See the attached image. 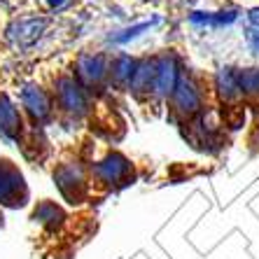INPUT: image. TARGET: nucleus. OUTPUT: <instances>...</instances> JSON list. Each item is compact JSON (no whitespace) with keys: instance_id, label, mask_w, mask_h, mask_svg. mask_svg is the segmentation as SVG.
<instances>
[{"instance_id":"nucleus-1","label":"nucleus","mask_w":259,"mask_h":259,"mask_svg":"<svg viewBox=\"0 0 259 259\" xmlns=\"http://www.w3.org/2000/svg\"><path fill=\"white\" fill-rule=\"evenodd\" d=\"M203 87L192 77V75H185L182 72L178 84H175L173 94H170L168 103H170V112L175 117H180L185 121H192L194 117L201 115L203 110Z\"/></svg>"},{"instance_id":"nucleus-2","label":"nucleus","mask_w":259,"mask_h":259,"mask_svg":"<svg viewBox=\"0 0 259 259\" xmlns=\"http://www.w3.org/2000/svg\"><path fill=\"white\" fill-rule=\"evenodd\" d=\"M54 105L70 119H79L89 112V91L79 84L75 77H61L56 82Z\"/></svg>"},{"instance_id":"nucleus-3","label":"nucleus","mask_w":259,"mask_h":259,"mask_svg":"<svg viewBox=\"0 0 259 259\" xmlns=\"http://www.w3.org/2000/svg\"><path fill=\"white\" fill-rule=\"evenodd\" d=\"M182 70H180V61L173 52L157 56V68H154V79H152V89H150V98L152 101H168L173 94L178 79H180Z\"/></svg>"},{"instance_id":"nucleus-4","label":"nucleus","mask_w":259,"mask_h":259,"mask_svg":"<svg viewBox=\"0 0 259 259\" xmlns=\"http://www.w3.org/2000/svg\"><path fill=\"white\" fill-rule=\"evenodd\" d=\"M133 175V166L124 154L119 152H110L105 159L91 166V178L98 182V185H105V187H119V185H126Z\"/></svg>"},{"instance_id":"nucleus-5","label":"nucleus","mask_w":259,"mask_h":259,"mask_svg":"<svg viewBox=\"0 0 259 259\" xmlns=\"http://www.w3.org/2000/svg\"><path fill=\"white\" fill-rule=\"evenodd\" d=\"M75 79L87 91H101L110 79V63L103 54H82L75 63Z\"/></svg>"},{"instance_id":"nucleus-6","label":"nucleus","mask_w":259,"mask_h":259,"mask_svg":"<svg viewBox=\"0 0 259 259\" xmlns=\"http://www.w3.org/2000/svg\"><path fill=\"white\" fill-rule=\"evenodd\" d=\"M54 180H56V185H59L61 194H63L66 199H70L72 203L82 199L87 192V175L77 163H63L54 173Z\"/></svg>"},{"instance_id":"nucleus-7","label":"nucleus","mask_w":259,"mask_h":259,"mask_svg":"<svg viewBox=\"0 0 259 259\" xmlns=\"http://www.w3.org/2000/svg\"><path fill=\"white\" fill-rule=\"evenodd\" d=\"M26 199L24 178L10 161H0V203H21Z\"/></svg>"},{"instance_id":"nucleus-8","label":"nucleus","mask_w":259,"mask_h":259,"mask_svg":"<svg viewBox=\"0 0 259 259\" xmlns=\"http://www.w3.org/2000/svg\"><path fill=\"white\" fill-rule=\"evenodd\" d=\"M21 103H24V108L28 110V115L35 121H47L56 108L54 98L49 96L42 87H35V84L24 87V91H21Z\"/></svg>"},{"instance_id":"nucleus-9","label":"nucleus","mask_w":259,"mask_h":259,"mask_svg":"<svg viewBox=\"0 0 259 259\" xmlns=\"http://www.w3.org/2000/svg\"><path fill=\"white\" fill-rule=\"evenodd\" d=\"M154 68H157V56H147V59H140L136 63V70H133L131 84L128 91L136 94V96H147L150 98V89H152V79H154Z\"/></svg>"},{"instance_id":"nucleus-10","label":"nucleus","mask_w":259,"mask_h":259,"mask_svg":"<svg viewBox=\"0 0 259 259\" xmlns=\"http://www.w3.org/2000/svg\"><path fill=\"white\" fill-rule=\"evenodd\" d=\"M215 89L224 103H238L243 98L241 87H238V70L234 68H222L215 77Z\"/></svg>"},{"instance_id":"nucleus-11","label":"nucleus","mask_w":259,"mask_h":259,"mask_svg":"<svg viewBox=\"0 0 259 259\" xmlns=\"http://www.w3.org/2000/svg\"><path fill=\"white\" fill-rule=\"evenodd\" d=\"M24 126H21V115L19 108H14V103H10L5 96H0V133L5 138L19 140Z\"/></svg>"},{"instance_id":"nucleus-12","label":"nucleus","mask_w":259,"mask_h":259,"mask_svg":"<svg viewBox=\"0 0 259 259\" xmlns=\"http://www.w3.org/2000/svg\"><path fill=\"white\" fill-rule=\"evenodd\" d=\"M136 63H138L136 59H131V56H126V54H119L110 63V82L115 87H119V89H128L133 70H136Z\"/></svg>"},{"instance_id":"nucleus-13","label":"nucleus","mask_w":259,"mask_h":259,"mask_svg":"<svg viewBox=\"0 0 259 259\" xmlns=\"http://www.w3.org/2000/svg\"><path fill=\"white\" fill-rule=\"evenodd\" d=\"M42 30H45V19H21V21H17L12 26L10 35L19 45H30L40 37Z\"/></svg>"},{"instance_id":"nucleus-14","label":"nucleus","mask_w":259,"mask_h":259,"mask_svg":"<svg viewBox=\"0 0 259 259\" xmlns=\"http://www.w3.org/2000/svg\"><path fill=\"white\" fill-rule=\"evenodd\" d=\"M238 87H241L243 98H254V101H259V68L238 70Z\"/></svg>"},{"instance_id":"nucleus-15","label":"nucleus","mask_w":259,"mask_h":259,"mask_svg":"<svg viewBox=\"0 0 259 259\" xmlns=\"http://www.w3.org/2000/svg\"><path fill=\"white\" fill-rule=\"evenodd\" d=\"M61 217L63 215H61V210L54 203H42L35 210V220H40V222H45V224H56Z\"/></svg>"},{"instance_id":"nucleus-16","label":"nucleus","mask_w":259,"mask_h":259,"mask_svg":"<svg viewBox=\"0 0 259 259\" xmlns=\"http://www.w3.org/2000/svg\"><path fill=\"white\" fill-rule=\"evenodd\" d=\"M147 28H150V24H140V26H136V28H128V30H124V35L112 37V42H128V40L140 35V30H147Z\"/></svg>"},{"instance_id":"nucleus-17","label":"nucleus","mask_w":259,"mask_h":259,"mask_svg":"<svg viewBox=\"0 0 259 259\" xmlns=\"http://www.w3.org/2000/svg\"><path fill=\"white\" fill-rule=\"evenodd\" d=\"M247 40H250V47H252L254 54H259V30H252Z\"/></svg>"},{"instance_id":"nucleus-18","label":"nucleus","mask_w":259,"mask_h":259,"mask_svg":"<svg viewBox=\"0 0 259 259\" xmlns=\"http://www.w3.org/2000/svg\"><path fill=\"white\" fill-rule=\"evenodd\" d=\"M66 0H49V7H61Z\"/></svg>"}]
</instances>
